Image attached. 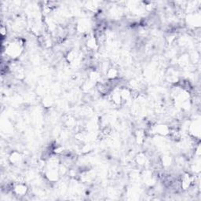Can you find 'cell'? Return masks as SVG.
Returning a JSON list of instances; mask_svg holds the SVG:
<instances>
[{
    "label": "cell",
    "mask_w": 201,
    "mask_h": 201,
    "mask_svg": "<svg viewBox=\"0 0 201 201\" xmlns=\"http://www.w3.org/2000/svg\"><path fill=\"white\" fill-rule=\"evenodd\" d=\"M27 190H28L27 186L23 185V184L20 183L19 185H16L14 187V192L16 193L17 195H20V196H24V195L26 194Z\"/></svg>",
    "instance_id": "cell-1"
}]
</instances>
